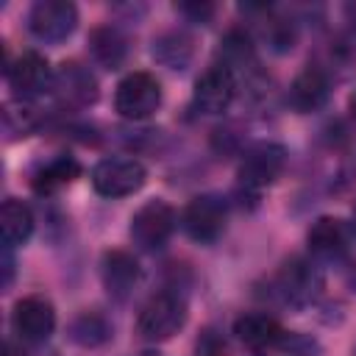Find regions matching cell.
<instances>
[{
  "label": "cell",
  "mask_w": 356,
  "mask_h": 356,
  "mask_svg": "<svg viewBox=\"0 0 356 356\" xmlns=\"http://www.w3.org/2000/svg\"><path fill=\"white\" fill-rule=\"evenodd\" d=\"M78 25V8L70 0H39L28 11V31L47 44L64 42Z\"/></svg>",
  "instance_id": "cell-5"
},
{
  "label": "cell",
  "mask_w": 356,
  "mask_h": 356,
  "mask_svg": "<svg viewBox=\"0 0 356 356\" xmlns=\"http://www.w3.org/2000/svg\"><path fill=\"white\" fill-rule=\"evenodd\" d=\"M0 231H3L6 248L28 242V236L33 234V211H31V206H25L17 197H6V203L0 209Z\"/></svg>",
  "instance_id": "cell-17"
},
{
  "label": "cell",
  "mask_w": 356,
  "mask_h": 356,
  "mask_svg": "<svg viewBox=\"0 0 356 356\" xmlns=\"http://www.w3.org/2000/svg\"><path fill=\"white\" fill-rule=\"evenodd\" d=\"M264 39L267 44L275 50V53H286L295 47V39H298V31H295V22L284 19V17H270L264 22Z\"/></svg>",
  "instance_id": "cell-23"
},
{
  "label": "cell",
  "mask_w": 356,
  "mask_h": 356,
  "mask_svg": "<svg viewBox=\"0 0 356 356\" xmlns=\"http://www.w3.org/2000/svg\"><path fill=\"white\" fill-rule=\"evenodd\" d=\"M11 323H14V331L25 342H44L56 328V309L47 298L28 295V298L17 300Z\"/></svg>",
  "instance_id": "cell-10"
},
{
  "label": "cell",
  "mask_w": 356,
  "mask_h": 356,
  "mask_svg": "<svg viewBox=\"0 0 356 356\" xmlns=\"http://www.w3.org/2000/svg\"><path fill=\"white\" fill-rule=\"evenodd\" d=\"M100 275H103V286L111 298L117 300H125L134 286L139 284L142 278V267L139 261L128 253V250H108L103 256V264H100Z\"/></svg>",
  "instance_id": "cell-14"
},
{
  "label": "cell",
  "mask_w": 356,
  "mask_h": 356,
  "mask_svg": "<svg viewBox=\"0 0 356 356\" xmlns=\"http://www.w3.org/2000/svg\"><path fill=\"white\" fill-rule=\"evenodd\" d=\"M234 334L250 350H267V348L278 345L286 337L281 323L267 312H248V314L236 317L234 320Z\"/></svg>",
  "instance_id": "cell-15"
},
{
  "label": "cell",
  "mask_w": 356,
  "mask_h": 356,
  "mask_svg": "<svg viewBox=\"0 0 356 356\" xmlns=\"http://www.w3.org/2000/svg\"><path fill=\"white\" fill-rule=\"evenodd\" d=\"M228 220V203L220 195H197L186 203L181 214V225L189 239L200 245H211L222 236Z\"/></svg>",
  "instance_id": "cell-3"
},
{
  "label": "cell",
  "mask_w": 356,
  "mask_h": 356,
  "mask_svg": "<svg viewBox=\"0 0 356 356\" xmlns=\"http://www.w3.org/2000/svg\"><path fill=\"white\" fill-rule=\"evenodd\" d=\"M3 356H28V353L22 350V345H17V342L6 339V345H3Z\"/></svg>",
  "instance_id": "cell-25"
},
{
  "label": "cell",
  "mask_w": 356,
  "mask_h": 356,
  "mask_svg": "<svg viewBox=\"0 0 356 356\" xmlns=\"http://www.w3.org/2000/svg\"><path fill=\"white\" fill-rule=\"evenodd\" d=\"M350 228L356 231V206H353V211H350Z\"/></svg>",
  "instance_id": "cell-29"
},
{
  "label": "cell",
  "mask_w": 356,
  "mask_h": 356,
  "mask_svg": "<svg viewBox=\"0 0 356 356\" xmlns=\"http://www.w3.org/2000/svg\"><path fill=\"white\" fill-rule=\"evenodd\" d=\"M348 225L337 217H317L306 234L309 253L320 261H339L348 253Z\"/></svg>",
  "instance_id": "cell-13"
},
{
  "label": "cell",
  "mask_w": 356,
  "mask_h": 356,
  "mask_svg": "<svg viewBox=\"0 0 356 356\" xmlns=\"http://www.w3.org/2000/svg\"><path fill=\"white\" fill-rule=\"evenodd\" d=\"M153 56L170 67V70H184L192 58V39L184 33V31H170V33H161L156 42H153Z\"/></svg>",
  "instance_id": "cell-21"
},
{
  "label": "cell",
  "mask_w": 356,
  "mask_h": 356,
  "mask_svg": "<svg viewBox=\"0 0 356 356\" xmlns=\"http://www.w3.org/2000/svg\"><path fill=\"white\" fill-rule=\"evenodd\" d=\"M6 78H8V86L19 95V97H33L39 92H44L50 83H53V75H50V64L42 53L36 50H25L22 56H17L8 67H6Z\"/></svg>",
  "instance_id": "cell-11"
},
{
  "label": "cell",
  "mask_w": 356,
  "mask_h": 356,
  "mask_svg": "<svg viewBox=\"0 0 356 356\" xmlns=\"http://www.w3.org/2000/svg\"><path fill=\"white\" fill-rule=\"evenodd\" d=\"M286 167V150L278 142H259L253 145L239 161V184L250 192H261L270 186Z\"/></svg>",
  "instance_id": "cell-7"
},
{
  "label": "cell",
  "mask_w": 356,
  "mask_h": 356,
  "mask_svg": "<svg viewBox=\"0 0 356 356\" xmlns=\"http://www.w3.org/2000/svg\"><path fill=\"white\" fill-rule=\"evenodd\" d=\"M53 89H56L58 100L67 103V106H89V103L97 100V81H95V75L86 67L75 64V61L64 64L56 72Z\"/></svg>",
  "instance_id": "cell-16"
},
{
  "label": "cell",
  "mask_w": 356,
  "mask_h": 356,
  "mask_svg": "<svg viewBox=\"0 0 356 356\" xmlns=\"http://www.w3.org/2000/svg\"><path fill=\"white\" fill-rule=\"evenodd\" d=\"M111 323L106 314L100 312H81L72 323H70V339L81 348H100L111 339Z\"/></svg>",
  "instance_id": "cell-20"
},
{
  "label": "cell",
  "mask_w": 356,
  "mask_h": 356,
  "mask_svg": "<svg viewBox=\"0 0 356 356\" xmlns=\"http://www.w3.org/2000/svg\"><path fill=\"white\" fill-rule=\"evenodd\" d=\"M353 356H356V353H353Z\"/></svg>",
  "instance_id": "cell-31"
},
{
  "label": "cell",
  "mask_w": 356,
  "mask_h": 356,
  "mask_svg": "<svg viewBox=\"0 0 356 356\" xmlns=\"http://www.w3.org/2000/svg\"><path fill=\"white\" fill-rule=\"evenodd\" d=\"M161 106V86L150 72H128L114 92V108L125 120H147Z\"/></svg>",
  "instance_id": "cell-2"
},
{
  "label": "cell",
  "mask_w": 356,
  "mask_h": 356,
  "mask_svg": "<svg viewBox=\"0 0 356 356\" xmlns=\"http://www.w3.org/2000/svg\"><path fill=\"white\" fill-rule=\"evenodd\" d=\"M145 184V167L136 159H103L92 170V186L103 197H128Z\"/></svg>",
  "instance_id": "cell-8"
},
{
  "label": "cell",
  "mask_w": 356,
  "mask_h": 356,
  "mask_svg": "<svg viewBox=\"0 0 356 356\" xmlns=\"http://www.w3.org/2000/svg\"><path fill=\"white\" fill-rule=\"evenodd\" d=\"M220 44H222V47H220L222 64H225L228 70H231V67H245V64L253 61V42H250V36H248L245 31H239V28L228 31Z\"/></svg>",
  "instance_id": "cell-22"
},
{
  "label": "cell",
  "mask_w": 356,
  "mask_h": 356,
  "mask_svg": "<svg viewBox=\"0 0 356 356\" xmlns=\"http://www.w3.org/2000/svg\"><path fill=\"white\" fill-rule=\"evenodd\" d=\"M348 108H350V117L356 120V92L350 95V100H348Z\"/></svg>",
  "instance_id": "cell-27"
},
{
  "label": "cell",
  "mask_w": 356,
  "mask_h": 356,
  "mask_svg": "<svg viewBox=\"0 0 356 356\" xmlns=\"http://www.w3.org/2000/svg\"><path fill=\"white\" fill-rule=\"evenodd\" d=\"M331 95V83H328V72L320 70L317 64H309L306 70H300L289 86V103L295 111L300 114H312L320 111L328 103Z\"/></svg>",
  "instance_id": "cell-12"
},
{
  "label": "cell",
  "mask_w": 356,
  "mask_h": 356,
  "mask_svg": "<svg viewBox=\"0 0 356 356\" xmlns=\"http://www.w3.org/2000/svg\"><path fill=\"white\" fill-rule=\"evenodd\" d=\"M178 11L184 17H189L192 22H209L214 17V6L211 3H181Z\"/></svg>",
  "instance_id": "cell-24"
},
{
  "label": "cell",
  "mask_w": 356,
  "mask_h": 356,
  "mask_svg": "<svg viewBox=\"0 0 356 356\" xmlns=\"http://www.w3.org/2000/svg\"><path fill=\"white\" fill-rule=\"evenodd\" d=\"M89 50L95 56V61L106 70H117L122 61H125V53H128V44H125V36L111 28V25H103V28H95L89 33Z\"/></svg>",
  "instance_id": "cell-19"
},
{
  "label": "cell",
  "mask_w": 356,
  "mask_h": 356,
  "mask_svg": "<svg viewBox=\"0 0 356 356\" xmlns=\"http://www.w3.org/2000/svg\"><path fill=\"white\" fill-rule=\"evenodd\" d=\"M186 323V303L175 292H159L153 295L136 317V334L147 342H164L172 334H178Z\"/></svg>",
  "instance_id": "cell-1"
},
{
  "label": "cell",
  "mask_w": 356,
  "mask_h": 356,
  "mask_svg": "<svg viewBox=\"0 0 356 356\" xmlns=\"http://www.w3.org/2000/svg\"><path fill=\"white\" fill-rule=\"evenodd\" d=\"M342 11H345V22H348V25H350V31L356 33V3H345V8H342Z\"/></svg>",
  "instance_id": "cell-26"
},
{
  "label": "cell",
  "mask_w": 356,
  "mask_h": 356,
  "mask_svg": "<svg viewBox=\"0 0 356 356\" xmlns=\"http://www.w3.org/2000/svg\"><path fill=\"white\" fill-rule=\"evenodd\" d=\"M236 95V78L234 70L225 64H211L197 81H195V106L206 114H222Z\"/></svg>",
  "instance_id": "cell-9"
},
{
  "label": "cell",
  "mask_w": 356,
  "mask_h": 356,
  "mask_svg": "<svg viewBox=\"0 0 356 356\" xmlns=\"http://www.w3.org/2000/svg\"><path fill=\"white\" fill-rule=\"evenodd\" d=\"M350 281H353V284H356V270H353V273H350Z\"/></svg>",
  "instance_id": "cell-30"
},
{
  "label": "cell",
  "mask_w": 356,
  "mask_h": 356,
  "mask_svg": "<svg viewBox=\"0 0 356 356\" xmlns=\"http://www.w3.org/2000/svg\"><path fill=\"white\" fill-rule=\"evenodd\" d=\"M273 295L286 306H306L320 292V275L306 259H289L273 275Z\"/></svg>",
  "instance_id": "cell-6"
},
{
  "label": "cell",
  "mask_w": 356,
  "mask_h": 356,
  "mask_svg": "<svg viewBox=\"0 0 356 356\" xmlns=\"http://www.w3.org/2000/svg\"><path fill=\"white\" fill-rule=\"evenodd\" d=\"M175 222H178L175 209L167 200H159V197L156 200H147L131 217V239L142 250H159L172 236Z\"/></svg>",
  "instance_id": "cell-4"
},
{
  "label": "cell",
  "mask_w": 356,
  "mask_h": 356,
  "mask_svg": "<svg viewBox=\"0 0 356 356\" xmlns=\"http://www.w3.org/2000/svg\"><path fill=\"white\" fill-rule=\"evenodd\" d=\"M136 356H161L159 350H142V353H136Z\"/></svg>",
  "instance_id": "cell-28"
},
{
  "label": "cell",
  "mask_w": 356,
  "mask_h": 356,
  "mask_svg": "<svg viewBox=\"0 0 356 356\" xmlns=\"http://www.w3.org/2000/svg\"><path fill=\"white\" fill-rule=\"evenodd\" d=\"M78 175H81V164L72 156H56L33 172V189L39 195H53L61 186L72 184Z\"/></svg>",
  "instance_id": "cell-18"
}]
</instances>
